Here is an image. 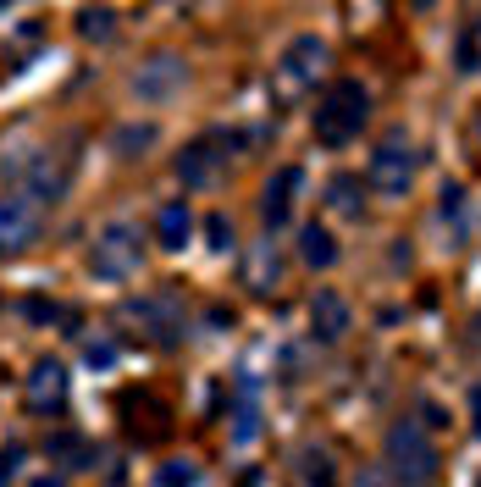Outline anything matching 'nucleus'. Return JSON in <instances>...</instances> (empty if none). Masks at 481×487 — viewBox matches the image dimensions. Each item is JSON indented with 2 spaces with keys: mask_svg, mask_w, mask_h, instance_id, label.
Wrapping results in <instances>:
<instances>
[{
  "mask_svg": "<svg viewBox=\"0 0 481 487\" xmlns=\"http://www.w3.org/2000/svg\"><path fill=\"white\" fill-rule=\"evenodd\" d=\"M221 161H228V155H221V150L210 144V134H205V139H194V144L177 155V178H183L188 188H216Z\"/></svg>",
  "mask_w": 481,
  "mask_h": 487,
  "instance_id": "nucleus-9",
  "label": "nucleus"
},
{
  "mask_svg": "<svg viewBox=\"0 0 481 487\" xmlns=\"http://www.w3.org/2000/svg\"><path fill=\"white\" fill-rule=\"evenodd\" d=\"M310 321H315V338L338 344V338L348 333V300L338 294V288H315V300H310Z\"/></svg>",
  "mask_w": 481,
  "mask_h": 487,
  "instance_id": "nucleus-12",
  "label": "nucleus"
},
{
  "mask_svg": "<svg viewBox=\"0 0 481 487\" xmlns=\"http://www.w3.org/2000/svg\"><path fill=\"white\" fill-rule=\"evenodd\" d=\"M282 277V261H277V244H261V249H249V261H244V283L254 288V294H271Z\"/></svg>",
  "mask_w": 481,
  "mask_h": 487,
  "instance_id": "nucleus-15",
  "label": "nucleus"
},
{
  "mask_svg": "<svg viewBox=\"0 0 481 487\" xmlns=\"http://www.w3.org/2000/svg\"><path fill=\"white\" fill-rule=\"evenodd\" d=\"M155 144V127L150 122H133V127H122L116 134V155H144Z\"/></svg>",
  "mask_w": 481,
  "mask_h": 487,
  "instance_id": "nucleus-22",
  "label": "nucleus"
},
{
  "mask_svg": "<svg viewBox=\"0 0 481 487\" xmlns=\"http://www.w3.org/2000/svg\"><path fill=\"white\" fill-rule=\"evenodd\" d=\"M460 216H465V188L448 183V188H442V222H460Z\"/></svg>",
  "mask_w": 481,
  "mask_h": 487,
  "instance_id": "nucleus-25",
  "label": "nucleus"
},
{
  "mask_svg": "<svg viewBox=\"0 0 481 487\" xmlns=\"http://www.w3.org/2000/svg\"><path fill=\"white\" fill-rule=\"evenodd\" d=\"M205 239H210V249L228 255V249H233V222L221 216V211H216V216H205Z\"/></svg>",
  "mask_w": 481,
  "mask_h": 487,
  "instance_id": "nucleus-24",
  "label": "nucleus"
},
{
  "mask_svg": "<svg viewBox=\"0 0 481 487\" xmlns=\"http://www.w3.org/2000/svg\"><path fill=\"white\" fill-rule=\"evenodd\" d=\"M299 476H305V487H338V471H332V454L327 448H299Z\"/></svg>",
  "mask_w": 481,
  "mask_h": 487,
  "instance_id": "nucleus-18",
  "label": "nucleus"
},
{
  "mask_svg": "<svg viewBox=\"0 0 481 487\" xmlns=\"http://www.w3.org/2000/svg\"><path fill=\"white\" fill-rule=\"evenodd\" d=\"M355 487H393V476L382 471V465H365V471L355 476Z\"/></svg>",
  "mask_w": 481,
  "mask_h": 487,
  "instance_id": "nucleus-29",
  "label": "nucleus"
},
{
  "mask_svg": "<svg viewBox=\"0 0 481 487\" xmlns=\"http://www.w3.org/2000/svg\"><path fill=\"white\" fill-rule=\"evenodd\" d=\"M61 399H67V366L45 354V361H34V371H28V404L50 415V410H61Z\"/></svg>",
  "mask_w": 481,
  "mask_h": 487,
  "instance_id": "nucleus-10",
  "label": "nucleus"
},
{
  "mask_svg": "<svg viewBox=\"0 0 481 487\" xmlns=\"http://www.w3.org/2000/svg\"><path fill=\"white\" fill-rule=\"evenodd\" d=\"M188 233H194V216H188L183 200H167V205L155 211V239H160V249H183Z\"/></svg>",
  "mask_w": 481,
  "mask_h": 487,
  "instance_id": "nucleus-14",
  "label": "nucleus"
},
{
  "mask_svg": "<svg viewBox=\"0 0 481 487\" xmlns=\"http://www.w3.org/2000/svg\"><path fill=\"white\" fill-rule=\"evenodd\" d=\"M365 183L382 194V200H404L409 183H415V144L404 127H388L382 144L371 150V167H365Z\"/></svg>",
  "mask_w": 481,
  "mask_h": 487,
  "instance_id": "nucleus-3",
  "label": "nucleus"
},
{
  "mask_svg": "<svg viewBox=\"0 0 481 487\" xmlns=\"http://www.w3.org/2000/svg\"><path fill=\"white\" fill-rule=\"evenodd\" d=\"M17 471H22V448H17V443H6V448H0V487H6Z\"/></svg>",
  "mask_w": 481,
  "mask_h": 487,
  "instance_id": "nucleus-26",
  "label": "nucleus"
},
{
  "mask_svg": "<svg viewBox=\"0 0 481 487\" xmlns=\"http://www.w3.org/2000/svg\"><path fill=\"white\" fill-rule=\"evenodd\" d=\"M188 83V67H183V56H150L144 67L133 73V94L139 100H172V94Z\"/></svg>",
  "mask_w": 481,
  "mask_h": 487,
  "instance_id": "nucleus-7",
  "label": "nucleus"
},
{
  "mask_svg": "<svg viewBox=\"0 0 481 487\" xmlns=\"http://www.w3.org/2000/svg\"><path fill=\"white\" fill-rule=\"evenodd\" d=\"M50 460L73 465V471H89L94 460H100V448H94V443H83L78 432H56V438H50Z\"/></svg>",
  "mask_w": 481,
  "mask_h": 487,
  "instance_id": "nucleus-17",
  "label": "nucleus"
},
{
  "mask_svg": "<svg viewBox=\"0 0 481 487\" xmlns=\"http://www.w3.org/2000/svg\"><path fill=\"white\" fill-rule=\"evenodd\" d=\"M470 410H476V432H481V382H476V394H470Z\"/></svg>",
  "mask_w": 481,
  "mask_h": 487,
  "instance_id": "nucleus-30",
  "label": "nucleus"
},
{
  "mask_svg": "<svg viewBox=\"0 0 481 487\" xmlns=\"http://www.w3.org/2000/svg\"><path fill=\"white\" fill-rule=\"evenodd\" d=\"M127 316H139L144 327L155 333V344H177V333H183V305H177L172 288H160V294L133 300V305H127Z\"/></svg>",
  "mask_w": 481,
  "mask_h": 487,
  "instance_id": "nucleus-8",
  "label": "nucleus"
},
{
  "mask_svg": "<svg viewBox=\"0 0 481 487\" xmlns=\"http://www.w3.org/2000/svg\"><path fill=\"white\" fill-rule=\"evenodd\" d=\"M299 261L315 266V272L338 261V244H332V233H327L321 222H305V227H299Z\"/></svg>",
  "mask_w": 481,
  "mask_h": 487,
  "instance_id": "nucleus-16",
  "label": "nucleus"
},
{
  "mask_svg": "<svg viewBox=\"0 0 481 487\" xmlns=\"http://www.w3.org/2000/svg\"><path fill=\"white\" fill-rule=\"evenodd\" d=\"M22 194H28L34 205H50V200H61V194H67V172H61L50 155H39L34 167H28V183H22Z\"/></svg>",
  "mask_w": 481,
  "mask_h": 487,
  "instance_id": "nucleus-13",
  "label": "nucleus"
},
{
  "mask_svg": "<svg viewBox=\"0 0 481 487\" xmlns=\"http://www.w3.org/2000/svg\"><path fill=\"white\" fill-rule=\"evenodd\" d=\"M476 127H481V122H476Z\"/></svg>",
  "mask_w": 481,
  "mask_h": 487,
  "instance_id": "nucleus-32",
  "label": "nucleus"
},
{
  "mask_svg": "<svg viewBox=\"0 0 481 487\" xmlns=\"http://www.w3.org/2000/svg\"><path fill=\"white\" fill-rule=\"evenodd\" d=\"M28 487H61V476L50 471V476H34V482H28Z\"/></svg>",
  "mask_w": 481,
  "mask_h": 487,
  "instance_id": "nucleus-31",
  "label": "nucleus"
},
{
  "mask_svg": "<svg viewBox=\"0 0 481 487\" xmlns=\"http://www.w3.org/2000/svg\"><path fill=\"white\" fill-rule=\"evenodd\" d=\"M460 73H481V45H476V34L460 39Z\"/></svg>",
  "mask_w": 481,
  "mask_h": 487,
  "instance_id": "nucleus-28",
  "label": "nucleus"
},
{
  "mask_svg": "<svg viewBox=\"0 0 481 487\" xmlns=\"http://www.w3.org/2000/svg\"><path fill=\"white\" fill-rule=\"evenodd\" d=\"M89 266H94V277H111V283L133 277L144 266V233H139L133 222L100 227V239H94V249H89Z\"/></svg>",
  "mask_w": 481,
  "mask_h": 487,
  "instance_id": "nucleus-4",
  "label": "nucleus"
},
{
  "mask_svg": "<svg viewBox=\"0 0 481 487\" xmlns=\"http://www.w3.org/2000/svg\"><path fill=\"white\" fill-rule=\"evenodd\" d=\"M155 482L160 487H200V465L194 460H167V465L155 471Z\"/></svg>",
  "mask_w": 481,
  "mask_h": 487,
  "instance_id": "nucleus-21",
  "label": "nucleus"
},
{
  "mask_svg": "<svg viewBox=\"0 0 481 487\" xmlns=\"http://www.w3.org/2000/svg\"><path fill=\"white\" fill-rule=\"evenodd\" d=\"M39 239V205L28 194H0V255H17Z\"/></svg>",
  "mask_w": 481,
  "mask_h": 487,
  "instance_id": "nucleus-6",
  "label": "nucleus"
},
{
  "mask_svg": "<svg viewBox=\"0 0 481 487\" xmlns=\"http://www.w3.org/2000/svg\"><path fill=\"white\" fill-rule=\"evenodd\" d=\"M365 117H371V94H365V83L360 78H338L327 94H321V106H315V139L321 144H348L365 127Z\"/></svg>",
  "mask_w": 481,
  "mask_h": 487,
  "instance_id": "nucleus-1",
  "label": "nucleus"
},
{
  "mask_svg": "<svg viewBox=\"0 0 481 487\" xmlns=\"http://www.w3.org/2000/svg\"><path fill=\"white\" fill-rule=\"evenodd\" d=\"M360 194H365V183L360 178H332V188H327V205L338 211V216H360Z\"/></svg>",
  "mask_w": 481,
  "mask_h": 487,
  "instance_id": "nucleus-20",
  "label": "nucleus"
},
{
  "mask_svg": "<svg viewBox=\"0 0 481 487\" xmlns=\"http://www.w3.org/2000/svg\"><path fill=\"white\" fill-rule=\"evenodd\" d=\"M321 67H327V45H321L315 34H299L294 45L282 50L277 61V78H271V94H277V106H294L299 94L321 78Z\"/></svg>",
  "mask_w": 481,
  "mask_h": 487,
  "instance_id": "nucleus-5",
  "label": "nucleus"
},
{
  "mask_svg": "<svg viewBox=\"0 0 481 487\" xmlns=\"http://www.w3.org/2000/svg\"><path fill=\"white\" fill-rule=\"evenodd\" d=\"M388 476L393 482H409V487H432L437 482V448H432V438H426V427L421 421H399V427L388 432Z\"/></svg>",
  "mask_w": 481,
  "mask_h": 487,
  "instance_id": "nucleus-2",
  "label": "nucleus"
},
{
  "mask_svg": "<svg viewBox=\"0 0 481 487\" xmlns=\"http://www.w3.org/2000/svg\"><path fill=\"white\" fill-rule=\"evenodd\" d=\"M111 34H116V12H111V6H83V12H78V39L106 45Z\"/></svg>",
  "mask_w": 481,
  "mask_h": 487,
  "instance_id": "nucleus-19",
  "label": "nucleus"
},
{
  "mask_svg": "<svg viewBox=\"0 0 481 487\" xmlns=\"http://www.w3.org/2000/svg\"><path fill=\"white\" fill-rule=\"evenodd\" d=\"M299 183H305V172H299V167H282V172L266 183V194H261V222H266V227H282V222H288Z\"/></svg>",
  "mask_w": 481,
  "mask_h": 487,
  "instance_id": "nucleus-11",
  "label": "nucleus"
},
{
  "mask_svg": "<svg viewBox=\"0 0 481 487\" xmlns=\"http://www.w3.org/2000/svg\"><path fill=\"white\" fill-rule=\"evenodd\" d=\"M254 432H261V421H254V387L244 382V410H238V443H254Z\"/></svg>",
  "mask_w": 481,
  "mask_h": 487,
  "instance_id": "nucleus-23",
  "label": "nucleus"
},
{
  "mask_svg": "<svg viewBox=\"0 0 481 487\" xmlns=\"http://www.w3.org/2000/svg\"><path fill=\"white\" fill-rule=\"evenodd\" d=\"M83 354H89V366H94V371H106V366H116V344H106V338H100V344H89Z\"/></svg>",
  "mask_w": 481,
  "mask_h": 487,
  "instance_id": "nucleus-27",
  "label": "nucleus"
}]
</instances>
